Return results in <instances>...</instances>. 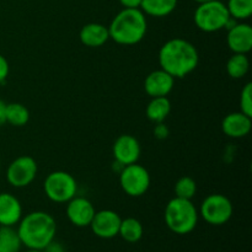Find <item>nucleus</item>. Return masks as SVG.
<instances>
[{
  "instance_id": "nucleus-1",
  "label": "nucleus",
  "mask_w": 252,
  "mask_h": 252,
  "mask_svg": "<svg viewBox=\"0 0 252 252\" xmlns=\"http://www.w3.org/2000/svg\"><path fill=\"white\" fill-rule=\"evenodd\" d=\"M198 62L197 48L184 38L169 39L159 51L160 69L175 79H182L192 73L198 65Z\"/></svg>"
},
{
  "instance_id": "nucleus-15",
  "label": "nucleus",
  "mask_w": 252,
  "mask_h": 252,
  "mask_svg": "<svg viewBox=\"0 0 252 252\" xmlns=\"http://www.w3.org/2000/svg\"><path fill=\"white\" fill-rule=\"evenodd\" d=\"M252 121L251 117L243 112H231L224 117L221 122V129L224 134L229 138L239 139L244 138L251 132Z\"/></svg>"
},
{
  "instance_id": "nucleus-33",
  "label": "nucleus",
  "mask_w": 252,
  "mask_h": 252,
  "mask_svg": "<svg viewBox=\"0 0 252 252\" xmlns=\"http://www.w3.org/2000/svg\"><path fill=\"white\" fill-rule=\"evenodd\" d=\"M26 252H43L42 250H32V249H29Z\"/></svg>"
},
{
  "instance_id": "nucleus-5",
  "label": "nucleus",
  "mask_w": 252,
  "mask_h": 252,
  "mask_svg": "<svg viewBox=\"0 0 252 252\" xmlns=\"http://www.w3.org/2000/svg\"><path fill=\"white\" fill-rule=\"evenodd\" d=\"M229 19L230 15L226 9V5L220 0H212V1L198 4L193 14V21L196 26L207 33L225 29Z\"/></svg>"
},
{
  "instance_id": "nucleus-27",
  "label": "nucleus",
  "mask_w": 252,
  "mask_h": 252,
  "mask_svg": "<svg viewBox=\"0 0 252 252\" xmlns=\"http://www.w3.org/2000/svg\"><path fill=\"white\" fill-rule=\"evenodd\" d=\"M170 130L167 128V126L164 125V122L157 123V126L154 127V135L160 140H164L169 137Z\"/></svg>"
},
{
  "instance_id": "nucleus-17",
  "label": "nucleus",
  "mask_w": 252,
  "mask_h": 252,
  "mask_svg": "<svg viewBox=\"0 0 252 252\" xmlns=\"http://www.w3.org/2000/svg\"><path fill=\"white\" fill-rule=\"evenodd\" d=\"M81 43L90 48H98L110 39L108 27L98 22H90L81 27L79 33Z\"/></svg>"
},
{
  "instance_id": "nucleus-8",
  "label": "nucleus",
  "mask_w": 252,
  "mask_h": 252,
  "mask_svg": "<svg viewBox=\"0 0 252 252\" xmlns=\"http://www.w3.org/2000/svg\"><path fill=\"white\" fill-rule=\"evenodd\" d=\"M150 174L138 162L126 165L120 171L121 189L130 197H142L150 187Z\"/></svg>"
},
{
  "instance_id": "nucleus-21",
  "label": "nucleus",
  "mask_w": 252,
  "mask_h": 252,
  "mask_svg": "<svg viewBox=\"0 0 252 252\" xmlns=\"http://www.w3.org/2000/svg\"><path fill=\"white\" fill-rule=\"evenodd\" d=\"M22 243L14 226L0 225V252H20Z\"/></svg>"
},
{
  "instance_id": "nucleus-4",
  "label": "nucleus",
  "mask_w": 252,
  "mask_h": 252,
  "mask_svg": "<svg viewBox=\"0 0 252 252\" xmlns=\"http://www.w3.org/2000/svg\"><path fill=\"white\" fill-rule=\"evenodd\" d=\"M198 211L191 199L174 197L170 199L164 211L167 228L177 235H187L196 229L198 223Z\"/></svg>"
},
{
  "instance_id": "nucleus-19",
  "label": "nucleus",
  "mask_w": 252,
  "mask_h": 252,
  "mask_svg": "<svg viewBox=\"0 0 252 252\" xmlns=\"http://www.w3.org/2000/svg\"><path fill=\"white\" fill-rule=\"evenodd\" d=\"M171 112V102L166 96L152 97L147 106V117L153 123H161L167 118Z\"/></svg>"
},
{
  "instance_id": "nucleus-31",
  "label": "nucleus",
  "mask_w": 252,
  "mask_h": 252,
  "mask_svg": "<svg viewBox=\"0 0 252 252\" xmlns=\"http://www.w3.org/2000/svg\"><path fill=\"white\" fill-rule=\"evenodd\" d=\"M5 112H6V103H5L2 100H0V127L6 123Z\"/></svg>"
},
{
  "instance_id": "nucleus-13",
  "label": "nucleus",
  "mask_w": 252,
  "mask_h": 252,
  "mask_svg": "<svg viewBox=\"0 0 252 252\" xmlns=\"http://www.w3.org/2000/svg\"><path fill=\"white\" fill-rule=\"evenodd\" d=\"M226 43L233 53L248 54L252 49V27L243 21H238L228 30Z\"/></svg>"
},
{
  "instance_id": "nucleus-25",
  "label": "nucleus",
  "mask_w": 252,
  "mask_h": 252,
  "mask_svg": "<svg viewBox=\"0 0 252 252\" xmlns=\"http://www.w3.org/2000/svg\"><path fill=\"white\" fill-rule=\"evenodd\" d=\"M175 197L184 199H192L196 196L197 192V184L192 177L184 176L177 180L174 187Z\"/></svg>"
},
{
  "instance_id": "nucleus-12",
  "label": "nucleus",
  "mask_w": 252,
  "mask_h": 252,
  "mask_svg": "<svg viewBox=\"0 0 252 252\" xmlns=\"http://www.w3.org/2000/svg\"><path fill=\"white\" fill-rule=\"evenodd\" d=\"M66 217L73 225L79 228L90 226L91 220L96 213V209L91 201L85 197H74L66 202Z\"/></svg>"
},
{
  "instance_id": "nucleus-28",
  "label": "nucleus",
  "mask_w": 252,
  "mask_h": 252,
  "mask_svg": "<svg viewBox=\"0 0 252 252\" xmlns=\"http://www.w3.org/2000/svg\"><path fill=\"white\" fill-rule=\"evenodd\" d=\"M10 71V66H9V62L6 61L4 56L0 54V84L4 83L6 80L7 75H9Z\"/></svg>"
},
{
  "instance_id": "nucleus-9",
  "label": "nucleus",
  "mask_w": 252,
  "mask_h": 252,
  "mask_svg": "<svg viewBox=\"0 0 252 252\" xmlns=\"http://www.w3.org/2000/svg\"><path fill=\"white\" fill-rule=\"evenodd\" d=\"M38 166L32 157L22 155L10 162L6 170V180L15 189H24L36 179Z\"/></svg>"
},
{
  "instance_id": "nucleus-3",
  "label": "nucleus",
  "mask_w": 252,
  "mask_h": 252,
  "mask_svg": "<svg viewBox=\"0 0 252 252\" xmlns=\"http://www.w3.org/2000/svg\"><path fill=\"white\" fill-rule=\"evenodd\" d=\"M148 22L140 9L123 7L108 26L110 38L123 46H133L142 41L147 34Z\"/></svg>"
},
{
  "instance_id": "nucleus-29",
  "label": "nucleus",
  "mask_w": 252,
  "mask_h": 252,
  "mask_svg": "<svg viewBox=\"0 0 252 252\" xmlns=\"http://www.w3.org/2000/svg\"><path fill=\"white\" fill-rule=\"evenodd\" d=\"M42 251L43 252H65V250H64V246L56 240H52L51 243H49L48 245H47Z\"/></svg>"
},
{
  "instance_id": "nucleus-10",
  "label": "nucleus",
  "mask_w": 252,
  "mask_h": 252,
  "mask_svg": "<svg viewBox=\"0 0 252 252\" xmlns=\"http://www.w3.org/2000/svg\"><path fill=\"white\" fill-rule=\"evenodd\" d=\"M121 221L122 218L117 212L102 209L95 213L90 223V228L97 238L112 239L118 235Z\"/></svg>"
},
{
  "instance_id": "nucleus-22",
  "label": "nucleus",
  "mask_w": 252,
  "mask_h": 252,
  "mask_svg": "<svg viewBox=\"0 0 252 252\" xmlns=\"http://www.w3.org/2000/svg\"><path fill=\"white\" fill-rule=\"evenodd\" d=\"M250 69V61L243 53H234L226 62V73L233 79H241Z\"/></svg>"
},
{
  "instance_id": "nucleus-16",
  "label": "nucleus",
  "mask_w": 252,
  "mask_h": 252,
  "mask_svg": "<svg viewBox=\"0 0 252 252\" xmlns=\"http://www.w3.org/2000/svg\"><path fill=\"white\" fill-rule=\"evenodd\" d=\"M22 218L21 202L7 192L0 193V225L14 226Z\"/></svg>"
},
{
  "instance_id": "nucleus-6",
  "label": "nucleus",
  "mask_w": 252,
  "mask_h": 252,
  "mask_svg": "<svg viewBox=\"0 0 252 252\" xmlns=\"http://www.w3.org/2000/svg\"><path fill=\"white\" fill-rule=\"evenodd\" d=\"M43 189L48 199L56 203H66L76 196L78 182L66 171H53L46 177Z\"/></svg>"
},
{
  "instance_id": "nucleus-30",
  "label": "nucleus",
  "mask_w": 252,
  "mask_h": 252,
  "mask_svg": "<svg viewBox=\"0 0 252 252\" xmlns=\"http://www.w3.org/2000/svg\"><path fill=\"white\" fill-rule=\"evenodd\" d=\"M125 9H139L142 0H118Z\"/></svg>"
},
{
  "instance_id": "nucleus-32",
  "label": "nucleus",
  "mask_w": 252,
  "mask_h": 252,
  "mask_svg": "<svg viewBox=\"0 0 252 252\" xmlns=\"http://www.w3.org/2000/svg\"><path fill=\"white\" fill-rule=\"evenodd\" d=\"M194 2H197V4H203V2H207V1H212V0H193Z\"/></svg>"
},
{
  "instance_id": "nucleus-23",
  "label": "nucleus",
  "mask_w": 252,
  "mask_h": 252,
  "mask_svg": "<svg viewBox=\"0 0 252 252\" xmlns=\"http://www.w3.org/2000/svg\"><path fill=\"white\" fill-rule=\"evenodd\" d=\"M5 117H6V123H10L14 127H22L30 121V111L22 103H7Z\"/></svg>"
},
{
  "instance_id": "nucleus-11",
  "label": "nucleus",
  "mask_w": 252,
  "mask_h": 252,
  "mask_svg": "<svg viewBox=\"0 0 252 252\" xmlns=\"http://www.w3.org/2000/svg\"><path fill=\"white\" fill-rule=\"evenodd\" d=\"M115 161L122 166L134 164L139 160L142 148L137 138L130 134H122L115 140L112 147Z\"/></svg>"
},
{
  "instance_id": "nucleus-20",
  "label": "nucleus",
  "mask_w": 252,
  "mask_h": 252,
  "mask_svg": "<svg viewBox=\"0 0 252 252\" xmlns=\"http://www.w3.org/2000/svg\"><path fill=\"white\" fill-rule=\"evenodd\" d=\"M144 234V228L143 224L135 218H126L122 219L120 225V231L118 235L125 241L130 244L138 243L143 238Z\"/></svg>"
},
{
  "instance_id": "nucleus-26",
  "label": "nucleus",
  "mask_w": 252,
  "mask_h": 252,
  "mask_svg": "<svg viewBox=\"0 0 252 252\" xmlns=\"http://www.w3.org/2000/svg\"><path fill=\"white\" fill-rule=\"evenodd\" d=\"M240 112L252 117V83H248L240 94Z\"/></svg>"
},
{
  "instance_id": "nucleus-18",
  "label": "nucleus",
  "mask_w": 252,
  "mask_h": 252,
  "mask_svg": "<svg viewBox=\"0 0 252 252\" xmlns=\"http://www.w3.org/2000/svg\"><path fill=\"white\" fill-rule=\"evenodd\" d=\"M177 0H142L139 9L153 17H165L175 11Z\"/></svg>"
},
{
  "instance_id": "nucleus-24",
  "label": "nucleus",
  "mask_w": 252,
  "mask_h": 252,
  "mask_svg": "<svg viewBox=\"0 0 252 252\" xmlns=\"http://www.w3.org/2000/svg\"><path fill=\"white\" fill-rule=\"evenodd\" d=\"M225 5L230 17L238 21L248 20L252 15V0H228Z\"/></svg>"
},
{
  "instance_id": "nucleus-14",
  "label": "nucleus",
  "mask_w": 252,
  "mask_h": 252,
  "mask_svg": "<svg viewBox=\"0 0 252 252\" xmlns=\"http://www.w3.org/2000/svg\"><path fill=\"white\" fill-rule=\"evenodd\" d=\"M175 85V78L162 69L152 71L144 80V90L150 97L167 96Z\"/></svg>"
},
{
  "instance_id": "nucleus-2",
  "label": "nucleus",
  "mask_w": 252,
  "mask_h": 252,
  "mask_svg": "<svg viewBox=\"0 0 252 252\" xmlns=\"http://www.w3.org/2000/svg\"><path fill=\"white\" fill-rule=\"evenodd\" d=\"M16 230L22 245L32 250H43L56 238L57 223L47 212L36 211L21 218Z\"/></svg>"
},
{
  "instance_id": "nucleus-7",
  "label": "nucleus",
  "mask_w": 252,
  "mask_h": 252,
  "mask_svg": "<svg viewBox=\"0 0 252 252\" xmlns=\"http://www.w3.org/2000/svg\"><path fill=\"white\" fill-rule=\"evenodd\" d=\"M234 213L233 203L226 196L213 193L203 199L199 208V214L204 221L211 225H224L231 219Z\"/></svg>"
}]
</instances>
